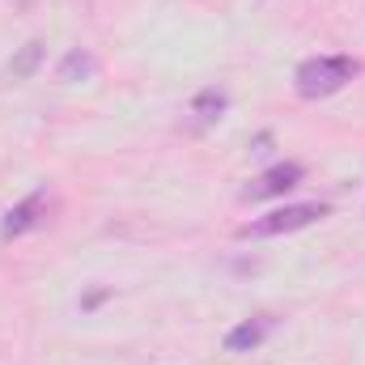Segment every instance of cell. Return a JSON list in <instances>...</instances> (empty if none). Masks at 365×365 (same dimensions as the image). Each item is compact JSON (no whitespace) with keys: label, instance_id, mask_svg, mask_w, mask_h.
<instances>
[{"label":"cell","instance_id":"cell-1","mask_svg":"<svg viewBox=\"0 0 365 365\" xmlns=\"http://www.w3.org/2000/svg\"><path fill=\"white\" fill-rule=\"evenodd\" d=\"M357 73H361V60H353V56H310V60L297 64L293 90H297V98H306V102H319V98L340 93Z\"/></svg>","mask_w":365,"mask_h":365},{"label":"cell","instance_id":"cell-2","mask_svg":"<svg viewBox=\"0 0 365 365\" xmlns=\"http://www.w3.org/2000/svg\"><path fill=\"white\" fill-rule=\"evenodd\" d=\"M331 208L323 200H306V204H284V208H272L255 221H247L238 230V238H280V234H293V230H306L314 221H323Z\"/></svg>","mask_w":365,"mask_h":365},{"label":"cell","instance_id":"cell-3","mask_svg":"<svg viewBox=\"0 0 365 365\" xmlns=\"http://www.w3.org/2000/svg\"><path fill=\"white\" fill-rule=\"evenodd\" d=\"M47 212H51V191H47V187H34L26 200H17V204L4 212V221H0V238H21V234L38 230V225L47 221Z\"/></svg>","mask_w":365,"mask_h":365},{"label":"cell","instance_id":"cell-4","mask_svg":"<svg viewBox=\"0 0 365 365\" xmlns=\"http://www.w3.org/2000/svg\"><path fill=\"white\" fill-rule=\"evenodd\" d=\"M306 179V166L302 162H280L272 170H264L259 179H251L242 187V200L247 204H259V200H276V195H284V191H293L297 182Z\"/></svg>","mask_w":365,"mask_h":365},{"label":"cell","instance_id":"cell-5","mask_svg":"<svg viewBox=\"0 0 365 365\" xmlns=\"http://www.w3.org/2000/svg\"><path fill=\"white\" fill-rule=\"evenodd\" d=\"M272 327H276L272 314H255V319H242L238 327H230L221 344H225V353H255L272 336Z\"/></svg>","mask_w":365,"mask_h":365},{"label":"cell","instance_id":"cell-6","mask_svg":"<svg viewBox=\"0 0 365 365\" xmlns=\"http://www.w3.org/2000/svg\"><path fill=\"white\" fill-rule=\"evenodd\" d=\"M230 110V93L217 90V86H208V90H200L191 98V106H187V115H191V128H212L221 115Z\"/></svg>","mask_w":365,"mask_h":365},{"label":"cell","instance_id":"cell-7","mask_svg":"<svg viewBox=\"0 0 365 365\" xmlns=\"http://www.w3.org/2000/svg\"><path fill=\"white\" fill-rule=\"evenodd\" d=\"M93 73H98V60H93L90 51H81V47H73V51L60 60V68H56L60 81H90Z\"/></svg>","mask_w":365,"mask_h":365},{"label":"cell","instance_id":"cell-8","mask_svg":"<svg viewBox=\"0 0 365 365\" xmlns=\"http://www.w3.org/2000/svg\"><path fill=\"white\" fill-rule=\"evenodd\" d=\"M38 64H43V43L30 38V43L9 60V77H13V81H30V77L38 73Z\"/></svg>","mask_w":365,"mask_h":365}]
</instances>
